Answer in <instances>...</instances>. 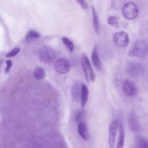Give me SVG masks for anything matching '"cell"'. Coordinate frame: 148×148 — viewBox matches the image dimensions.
<instances>
[{"instance_id":"obj_25","label":"cell","mask_w":148,"mask_h":148,"mask_svg":"<svg viewBox=\"0 0 148 148\" xmlns=\"http://www.w3.org/2000/svg\"><path fill=\"white\" fill-rule=\"evenodd\" d=\"M76 2L81 6V8L83 9H87L88 8V5L87 2L84 0H77Z\"/></svg>"},{"instance_id":"obj_7","label":"cell","mask_w":148,"mask_h":148,"mask_svg":"<svg viewBox=\"0 0 148 148\" xmlns=\"http://www.w3.org/2000/svg\"><path fill=\"white\" fill-rule=\"evenodd\" d=\"M119 126V122L117 120L112 121L109 127V135H108V143L109 148H114L115 145V139Z\"/></svg>"},{"instance_id":"obj_2","label":"cell","mask_w":148,"mask_h":148,"mask_svg":"<svg viewBox=\"0 0 148 148\" xmlns=\"http://www.w3.org/2000/svg\"><path fill=\"white\" fill-rule=\"evenodd\" d=\"M57 52L54 49L49 46H43L39 51V58L45 63H51L56 58Z\"/></svg>"},{"instance_id":"obj_18","label":"cell","mask_w":148,"mask_h":148,"mask_svg":"<svg viewBox=\"0 0 148 148\" xmlns=\"http://www.w3.org/2000/svg\"><path fill=\"white\" fill-rule=\"evenodd\" d=\"M40 36V34L39 32L35 30H29L27 32L25 36V39L27 41H31L39 38Z\"/></svg>"},{"instance_id":"obj_24","label":"cell","mask_w":148,"mask_h":148,"mask_svg":"<svg viewBox=\"0 0 148 148\" xmlns=\"http://www.w3.org/2000/svg\"><path fill=\"white\" fill-rule=\"evenodd\" d=\"M20 49H21L19 47H17L13 49L10 51H9L6 54V57L9 58V57H13L16 56L17 54L19 53V52L20 51Z\"/></svg>"},{"instance_id":"obj_26","label":"cell","mask_w":148,"mask_h":148,"mask_svg":"<svg viewBox=\"0 0 148 148\" xmlns=\"http://www.w3.org/2000/svg\"><path fill=\"white\" fill-rule=\"evenodd\" d=\"M5 63H6V67L5 68V72L7 73L9 72V71L12 66V62L11 61V60H8L6 61Z\"/></svg>"},{"instance_id":"obj_3","label":"cell","mask_w":148,"mask_h":148,"mask_svg":"<svg viewBox=\"0 0 148 148\" xmlns=\"http://www.w3.org/2000/svg\"><path fill=\"white\" fill-rule=\"evenodd\" d=\"M82 67L87 80L94 82L95 79V75L92 68L90 60L85 53H83L81 57Z\"/></svg>"},{"instance_id":"obj_10","label":"cell","mask_w":148,"mask_h":148,"mask_svg":"<svg viewBox=\"0 0 148 148\" xmlns=\"http://www.w3.org/2000/svg\"><path fill=\"white\" fill-rule=\"evenodd\" d=\"M128 125L131 130L134 132H139L141 130L140 124L137 116L134 113H131L128 118Z\"/></svg>"},{"instance_id":"obj_23","label":"cell","mask_w":148,"mask_h":148,"mask_svg":"<svg viewBox=\"0 0 148 148\" xmlns=\"http://www.w3.org/2000/svg\"><path fill=\"white\" fill-rule=\"evenodd\" d=\"M125 3V1H118V0H114L110 2V5L114 9H119L121 6H123V5Z\"/></svg>"},{"instance_id":"obj_9","label":"cell","mask_w":148,"mask_h":148,"mask_svg":"<svg viewBox=\"0 0 148 148\" xmlns=\"http://www.w3.org/2000/svg\"><path fill=\"white\" fill-rule=\"evenodd\" d=\"M122 88L124 93L128 97H134L137 93V87L135 84L130 80H125L123 83Z\"/></svg>"},{"instance_id":"obj_8","label":"cell","mask_w":148,"mask_h":148,"mask_svg":"<svg viewBox=\"0 0 148 148\" xmlns=\"http://www.w3.org/2000/svg\"><path fill=\"white\" fill-rule=\"evenodd\" d=\"M127 72L130 76L136 77L143 73V68L138 62H129L127 65Z\"/></svg>"},{"instance_id":"obj_4","label":"cell","mask_w":148,"mask_h":148,"mask_svg":"<svg viewBox=\"0 0 148 148\" xmlns=\"http://www.w3.org/2000/svg\"><path fill=\"white\" fill-rule=\"evenodd\" d=\"M122 13L126 19L134 20L138 15V7L132 2H126L122 7Z\"/></svg>"},{"instance_id":"obj_15","label":"cell","mask_w":148,"mask_h":148,"mask_svg":"<svg viewBox=\"0 0 148 148\" xmlns=\"http://www.w3.org/2000/svg\"><path fill=\"white\" fill-rule=\"evenodd\" d=\"M88 97V89L87 86L83 83L82 85V91L80 95V102L82 108H84L87 103Z\"/></svg>"},{"instance_id":"obj_1","label":"cell","mask_w":148,"mask_h":148,"mask_svg":"<svg viewBox=\"0 0 148 148\" xmlns=\"http://www.w3.org/2000/svg\"><path fill=\"white\" fill-rule=\"evenodd\" d=\"M148 51L147 43L142 40H136L132 45L129 51V55L132 57H144Z\"/></svg>"},{"instance_id":"obj_19","label":"cell","mask_w":148,"mask_h":148,"mask_svg":"<svg viewBox=\"0 0 148 148\" xmlns=\"http://www.w3.org/2000/svg\"><path fill=\"white\" fill-rule=\"evenodd\" d=\"M33 75L37 80L43 79L45 76V72L44 69L42 67L36 68L33 72Z\"/></svg>"},{"instance_id":"obj_11","label":"cell","mask_w":148,"mask_h":148,"mask_svg":"<svg viewBox=\"0 0 148 148\" xmlns=\"http://www.w3.org/2000/svg\"><path fill=\"white\" fill-rule=\"evenodd\" d=\"M82 83L80 82H75L71 88V97L73 101H78L80 99L81 91H82Z\"/></svg>"},{"instance_id":"obj_16","label":"cell","mask_w":148,"mask_h":148,"mask_svg":"<svg viewBox=\"0 0 148 148\" xmlns=\"http://www.w3.org/2000/svg\"><path fill=\"white\" fill-rule=\"evenodd\" d=\"M119 135L118 140H117V143L116 148H123L124 145L125 134H124L123 125L121 123H120L119 124Z\"/></svg>"},{"instance_id":"obj_5","label":"cell","mask_w":148,"mask_h":148,"mask_svg":"<svg viewBox=\"0 0 148 148\" xmlns=\"http://www.w3.org/2000/svg\"><path fill=\"white\" fill-rule=\"evenodd\" d=\"M54 69L59 74H65L71 69L70 62L65 58H60L57 59L54 62Z\"/></svg>"},{"instance_id":"obj_22","label":"cell","mask_w":148,"mask_h":148,"mask_svg":"<svg viewBox=\"0 0 148 148\" xmlns=\"http://www.w3.org/2000/svg\"><path fill=\"white\" fill-rule=\"evenodd\" d=\"M108 23L113 27H119V22H118V18L114 16H110L108 17L107 20Z\"/></svg>"},{"instance_id":"obj_17","label":"cell","mask_w":148,"mask_h":148,"mask_svg":"<svg viewBox=\"0 0 148 148\" xmlns=\"http://www.w3.org/2000/svg\"><path fill=\"white\" fill-rule=\"evenodd\" d=\"M92 8V24L94 29L96 33H99L100 31V25H99V21L98 19V14L96 12L95 9L93 6H91Z\"/></svg>"},{"instance_id":"obj_21","label":"cell","mask_w":148,"mask_h":148,"mask_svg":"<svg viewBox=\"0 0 148 148\" xmlns=\"http://www.w3.org/2000/svg\"><path fill=\"white\" fill-rule=\"evenodd\" d=\"M84 116H85V112L83 110H78L75 113L74 119L76 122L79 123L82 121Z\"/></svg>"},{"instance_id":"obj_14","label":"cell","mask_w":148,"mask_h":148,"mask_svg":"<svg viewBox=\"0 0 148 148\" xmlns=\"http://www.w3.org/2000/svg\"><path fill=\"white\" fill-rule=\"evenodd\" d=\"M135 143L138 148H148V139L142 135L135 136Z\"/></svg>"},{"instance_id":"obj_13","label":"cell","mask_w":148,"mask_h":148,"mask_svg":"<svg viewBox=\"0 0 148 148\" xmlns=\"http://www.w3.org/2000/svg\"><path fill=\"white\" fill-rule=\"evenodd\" d=\"M91 60L94 67L98 71H100L102 68L101 62L98 56V48L97 46H94L92 53H91Z\"/></svg>"},{"instance_id":"obj_12","label":"cell","mask_w":148,"mask_h":148,"mask_svg":"<svg viewBox=\"0 0 148 148\" xmlns=\"http://www.w3.org/2000/svg\"><path fill=\"white\" fill-rule=\"evenodd\" d=\"M77 132L80 137L85 140H88L90 139V134L86 123L83 121H80L77 124Z\"/></svg>"},{"instance_id":"obj_20","label":"cell","mask_w":148,"mask_h":148,"mask_svg":"<svg viewBox=\"0 0 148 148\" xmlns=\"http://www.w3.org/2000/svg\"><path fill=\"white\" fill-rule=\"evenodd\" d=\"M62 40L64 44L66 46V47L68 49V50L71 51H72L75 49V46L73 42L67 37H63L62 38Z\"/></svg>"},{"instance_id":"obj_6","label":"cell","mask_w":148,"mask_h":148,"mask_svg":"<svg viewBox=\"0 0 148 148\" xmlns=\"http://www.w3.org/2000/svg\"><path fill=\"white\" fill-rule=\"evenodd\" d=\"M115 45L119 47L126 46L129 43V37L128 34L123 31L116 32L113 37Z\"/></svg>"}]
</instances>
